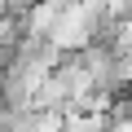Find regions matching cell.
<instances>
[{"label": "cell", "instance_id": "obj_1", "mask_svg": "<svg viewBox=\"0 0 132 132\" xmlns=\"http://www.w3.org/2000/svg\"><path fill=\"white\" fill-rule=\"evenodd\" d=\"M35 5H40V0H5V13H22V18H27Z\"/></svg>", "mask_w": 132, "mask_h": 132}]
</instances>
